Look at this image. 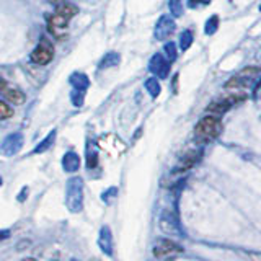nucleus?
Listing matches in <instances>:
<instances>
[{
  "label": "nucleus",
  "mask_w": 261,
  "mask_h": 261,
  "mask_svg": "<svg viewBox=\"0 0 261 261\" xmlns=\"http://www.w3.org/2000/svg\"><path fill=\"white\" fill-rule=\"evenodd\" d=\"M222 133V121L216 114L204 116L194 127V141L199 144H209Z\"/></svg>",
  "instance_id": "nucleus-1"
},
{
  "label": "nucleus",
  "mask_w": 261,
  "mask_h": 261,
  "mask_svg": "<svg viewBox=\"0 0 261 261\" xmlns=\"http://www.w3.org/2000/svg\"><path fill=\"white\" fill-rule=\"evenodd\" d=\"M65 202L70 212H80L84 209V179L82 178H70L67 181Z\"/></svg>",
  "instance_id": "nucleus-2"
},
{
  "label": "nucleus",
  "mask_w": 261,
  "mask_h": 261,
  "mask_svg": "<svg viewBox=\"0 0 261 261\" xmlns=\"http://www.w3.org/2000/svg\"><path fill=\"white\" fill-rule=\"evenodd\" d=\"M258 75H261L259 67H247L243 69L239 75L232 77L225 84V88H235V90H247L253 87V84L258 80Z\"/></svg>",
  "instance_id": "nucleus-3"
},
{
  "label": "nucleus",
  "mask_w": 261,
  "mask_h": 261,
  "mask_svg": "<svg viewBox=\"0 0 261 261\" xmlns=\"http://www.w3.org/2000/svg\"><path fill=\"white\" fill-rule=\"evenodd\" d=\"M245 98H247V95L245 93H240V92H235V93H230L227 95L224 98H220V100L217 101H212L209 106H207V111L211 114H216V116H220V114L227 113L230 108H233L235 105L242 103Z\"/></svg>",
  "instance_id": "nucleus-4"
},
{
  "label": "nucleus",
  "mask_w": 261,
  "mask_h": 261,
  "mask_svg": "<svg viewBox=\"0 0 261 261\" xmlns=\"http://www.w3.org/2000/svg\"><path fill=\"white\" fill-rule=\"evenodd\" d=\"M53 57H54V46L44 38L39 41L35 51L31 53V61L36 65H46L53 61Z\"/></svg>",
  "instance_id": "nucleus-5"
},
{
  "label": "nucleus",
  "mask_w": 261,
  "mask_h": 261,
  "mask_svg": "<svg viewBox=\"0 0 261 261\" xmlns=\"http://www.w3.org/2000/svg\"><path fill=\"white\" fill-rule=\"evenodd\" d=\"M23 145V136L20 133H13L10 136H7L4 139V144L0 147V152H2L5 157H13L15 153H18Z\"/></svg>",
  "instance_id": "nucleus-6"
},
{
  "label": "nucleus",
  "mask_w": 261,
  "mask_h": 261,
  "mask_svg": "<svg viewBox=\"0 0 261 261\" xmlns=\"http://www.w3.org/2000/svg\"><path fill=\"white\" fill-rule=\"evenodd\" d=\"M0 96H4L5 100H8L12 105H23L27 96L23 92H20L18 88H13L7 84V82L0 77Z\"/></svg>",
  "instance_id": "nucleus-7"
},
{
  "label": "nucleus",
  "mask_w": 261,
  "mask_h": 261,
  "mask_svg": "<svg viewBox=\"0 0 261 261\" xmlns=\"http://www.w3.org/2000/svg\"><path fill=\"white\" fill-rule=\"evenodd\" d=\"M183 248L179 247L178 243L171 242V240H160L153 248V255L157 258H170V256H175L178 253H181Z\"/></svg>",
  "instance_id": "nucleus-8"
},
{
  "label": "nucleus",
  "mask_w": 261,
  "mask_h": 261,
  "mask_svg": "<svg viewBox=\"0 0 261 261\" xmlns=\"http://www.w3.org/2000/svg\"><path fill=\"white\" fill-rule=\"evenodd\" d=\"M149 69L153 75H157L159 79H167L168 72H170V62L165 61V57H163L162 54H155L150 59Z\"/></svg>",
  "instance_id": "nucleus-9"
},
{
  "label": "nucleus",
  "mask_w": 261,
  "mask_h": 261,
  "mask_svg": "<svg viewBox=\"0 0 261 261\" xmlns=\"http://www.w3.org/2000/svg\"><path fill=\"white\" fill-rule=\"evenodd\" d=\"M175 31V21L168 18V16H162L159 20L157 27H155V38L163 41V39H168Z\"/></svg>",
  "instance_id": "nucleus-10"
},
{
  "label": "nucleus",
  "mask_w": 261,
  "mask_h": 261,
  "mask_svg": "<svg viewBox=\"0 0 261 261\" xmlns=\"http://www.w3.org/2000/svg\"><path fill=\"white\" fill-rule=\"evenodd\" d=\"M201 155L202 152L201 150H191V152H188L186 155H183L181 160L178 162V165L175 168L176 173H181V171H188V170H191L196 163H198L201 160Z\"/></svg>",
  "instance_id": "nucleus-11"
},
{
  "label": "nucleus",
  "mask_w": 261,
  "mask_h": 261,
  "mask_svg": "<svg viewBox=\"0 0 261 261\" xmlns=\"http://www.w3.org/2000/svg\"><path fill=\"white\" fill-rule=\"evenodd\" d=\"M98 245L103 250L105 255L111 256L113 255V235L108 227H103L100 230V237H98Z\"/></svg>",
  "instance_id": "nucleus-12"
},
{
  "label": "nucleus",
  "mask_w": 261,
  "mask_h": 261,
  "mask_svg": "<svg viewBox=\"0 0 261 261\" xmlns=\"http://www.w3.org/2000/svg\"><path fill=\"white\" fill-rule=\"evenodd\" d=\"M80 167V157L75 152H67L62 157V168L67 171V173H72V171H77Z\"/></svg>",
  "instance_id": "nucleus-13"
},
{
  "label": "nucleus",
  "mask_w": 261,
  "mask_h": 261,
  "mask_svg": "<svg viewBox=\"0 0 261 261\" xmlns=\"http://www.w3.org/2000/svg\"><path fill=\"white\" fill-rule=\"evenodd\" d=\"M70 84H72L73 90L85 93L88 85H90V80H88V77L85 75V73H73V75L70 77Z\"/></svg>",
  "instance_id": "nucleus-14"
},
{
  "label": "nucleus",
  "mask_w": 261,
  "mask_h": 261,
  "mask_svg": "<svg viewBox=\"0 0 261 261\" xmlns=\"http://www.w3.org/2000/svg\"><path fill=\"white\" fill-rule=\"evenodd\" d=\"M47 23H49V27H51V30L53 31H56V30H64L65 27H67V23H69V20L67 18H64L62 15H59V13H54V15H51L47 18Z\"/></svg>",
  "instance_id": "nucleus-15"
},
{
  "label": "nucleus",
  "mask_w": 261,
  "mask_h": 261,
  "mask_svg": "<svg viewBox=\"0 0 261 261\" xmlns=\"http://www.w3.org/2000/svg\"><path fill=\"white\" fill-rule=\"evenodd\" d=\"M59 15H62L64 18H67V20H70V18H73L77 13H79V8L75 7V5H72V4H61L59 7H57V10H56Z\"/></svg>",
  "instance_id": "nucleus-16"
},
{
  "label": "nucleus",
  "mask_w": 261,
  "mask_h": 261,
  "mask_svg": "<svg viewBox=\"0 0 261 261\" xmlns=\"http://www.w3.org/2000/svg\"><path fill=\"white\" fill-rule=\"evenodd\" d=\"M118 64H119V54L118 53H108L100 61V65H98V67L108 69V67H113V65H118Z\"/></svg>",
  "instance_id": "nucleus-17"
},
{
  "label": "nucleus",
  "mask_w": 261,
  "mask_h": 261,
  "mask_svg": "<svg viewBox=\"0 0 261 261\" xmlns=\"http://www.w3.org/2000/svg\"><path fill=\"white\" fill-rule=\"evenodd\" d=\"M145 88H147V92L150 93V96H159L160 93V85H159V80L157 79H149L145 82Z\"/></svg>",
  "instance_id": "nucleus-18"
},
{
  "label": "nucleus",
  "mask_w": 261,
  "mask_h": 261,
  "mask_svg": "<svg viewBox=\"0 0 261 261\" xmlns=\"http://www.w3.org/2000/svg\"><path fill=\"white\" fill-rule=\"evenodd\" d=\"M54 139H56V130H53V133L51 134H49L46 139H44V141L43 142H41L38 147H36V149H35V152L36 153H41V152H44V150H47L49 149V147H51L53 145V142H54Z\"/></svg>",
  "instance_id": "nucleus-19"
},
{
  "label": "nucleus",
  "mask_w": 261,
  "mask_h": 261,
  "mask_svg": "<svg viewBox=\"0 0 261 261\" xmlns=\"http://www.w3.org/2000/svg\"><path fill=\"white\" fill-rule=\"evenodd\" d=\"M13 116L12 106H8L5 101L0 100V119H10Z\"/></svg>",
  "instance_id": "nucleus-20"
},
{
  "label": "nucleus",
  "mask_w": 261,
  "mask_h": 261,
  "mask_svg": "<svg viewBox=\"0 0 261 261\" xmlns=\"http://www.w3.org/2000/svg\"><path fill=\"white\" fill-rule=\"evenodd\" d=\"M191 43H193V33L191 31H183L181 41H179V46H181L183 51H186V49L191 46Z\"/></svg>",
  "instance_id": "nucleus-21"
},
{
  "label": "nucleus",
  "mask_w": 261,
  "mask_h": 261,
  "mask_svg": "<svg viewBox=\"0 0 261 261\" xmlns=\"http://www.w3.org/2000/svg\"><path fill=\"white\" fill-rule=\"evenodd\" d=\"M170 10L176 16L181 15L183 13V0H170Z\"/></svg>",
  "instance_id": "nucleus-22"
},
{
  "label": "nucleus",
  "mask_w": 261,
  "mask_h": 261,
  "mask_svg": "<svg viewBox=\"0 0 261 261\" xmlns=\"http://www.w3.org/2000/svg\"><path fill=\"white\" fill-rule=\"evenodd\" d=\"M163 51H165V56L168 57V61H170V62L176 59V46H175L173 43H167V44H165V49H163Z\"/></svg>",
  "instance_id": "nucleus-23"
},
{
  "label": "nucleus",
  "mask_w": 261,
  "mask_h": 261,
  "mask_svg": "<svg viewBox=\"0 0 261 261\" xmlns=\"http://www.w3.org/2000/svg\"><path fill=\"white\" fill-rule=\"evenodd\" d=\"M217 23H219V20H217V16H212V18L207 21V28H206V33L207 35H212L216 30H217Z\"/></svg>",
  "instance_id": "nucleus-24"
},
{
  "label": "nucleus",
  "mask_w": 261,
  "mask_h": 261,
  "mask_svg": "<svg viewBox=\"0 0 261 261\" xmlns=\"http://www.w3.org/2000/svg\"><path fill=\"white\" fill-rule=\"evenodd\" d=\"M87 165H88L90 168H93V167H96V153H95V152H92V153H90V155H88Z\"/></svg>",
  "instance_id": "nucleus-25"
},
{
  "label": "nucleus",
  "mask_w": 261,
  "mask_h": 261,
  "mask_svg": "<svg viewBox=\"0 0 261 261\" xmlns=\"http://www.w3.org/2000/svg\"><path fill=\"white\" fill-rule=\"evenodd\" d=\"M211 0H190V7H198V5H207Z\"/></svg>",
  "instance_id": "nucleus-26"
},
{
  "label": "nucleus",
  "mask_w": 261,
  "mask_h": 261,
  "mask_svg": "<svg viewBox=\"0 0 261 261\" xmlns=\"http://www.w3.org/2000/svg\"><path fill=\"white\" fill-rule=\"evenodd\" d=\"M49 2H51L53 5H56V7H59L61 4H64V0H49Z\"/></svg>",
  "instance_id": "nucleus-27"
},
{
  "label": "nucleus",
  "mask_w": 261,
  "mask_h": 261,
  "mask_svg": "<svg viewBox=\"0 0 261 261\" xmlns=\"http://www.w3.org/2000/svg\"><path fill=\"white\" fill-rule=\"evenodd\" d=\"M7 235H10V232H0V240H2V239H5Z\"/></svg>",
  "instance_id": "nucleus-28"
},
{
  "label": "nucleus",
  "mask_w": 261,
  "mask_h": 261,
  "mask_svg": "<svg viewBox=\"0 0 261 261\" xmlns=\"http://www.w3.org/2000/svg\"><path fill=\"white\" fill-rule=\"evenodd\" d=\"M0 185H2V178H0Z\"/></svg>",
  "instance_id": "nucleus-29"
}]
</instances>
